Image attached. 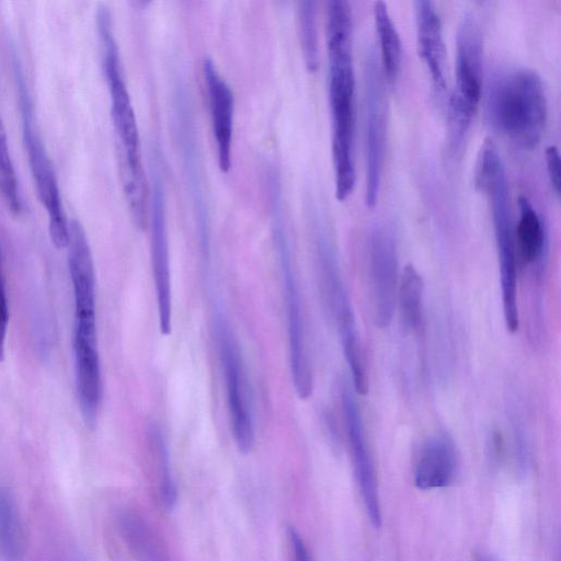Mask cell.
Here are the masks:
<instances>
[{"mask_svg":"<svg viewBox=\"0 0 561 561\" xmlns=\"http://www.w3.org/2000/svg\"><path fill=\"white\" fill-rule=\"evenodd\" d=\"M352 10L345 0L327 3L329 105L332 124V160L335 197L345 201L353 192L356 172L353 156L355 75L352 53Z\"/></svg>","mask_w":561,"mask_h":561,"instance_id":"1","label":"cell"},{"mask_svg":"<svg viewBox=\"0 0 561 561\" xmlns=\"http://www.w3.org/2000/svg\"><path fill=\"white\" fill-rule=\"evenodd\" d=\"M96 27L102 46V64L111 100V119L118 141L119 170L126 202L139 207L147 203L149 185L141 159L136 114L122 72L119 50L107 7L96 11Z\"/></svg>","mask_w":561,"mask_h":561,"instance_id":"2","label":"cell"},{"mask_svg":"<svg viewBox=\"0 0 561 561\" xmlns=\"http://www.w3.org/2000/svg\"><path fill=\"white\" fill-rule=\"evenodd\" d=\"M474 183L489 202L499 261L502 306L506 329L519 325L517 260L505 167L495 141L485 137L476 162Z\"/></svg>","mask_w":561,"mask_h":561,"instance_id":"3","label":"cell"},{"mask_svg":"<svg viewBox=\"0 0 561 561\" xmlns=\"http://www.w3.org/2000/svg\"><path fill=\"white\" fill-rule=\"evenodd\" d=\"M485 111L499 133L522 148L536 147L548 114L541 77L529 68L496 75L488 87Z\"/></svg>","mask_w":561,"mask_h":561,"instance_id":"4","label":"cell"},{"mask_svg":"<svg viewBox=\"0 0 561 561\" xmlns=\"http://www.w3.org/2000/svg\"><path fill=\"white\" fill-rule=\"evenodd\" d=\"M271 197L273 239L280 266L287 316L291 377L298 397L307 400L312 393L313 377L307 348L301 294L282 211L279 187H271Z\"/></svg>","mask_w":561,"mask_h":561,"instance_id":"5","label":"cell"},{"mask_svg":"<svg viewBox=\"0 0 561 561\" xmlns=\"http://www.w3.org/2000/svg\"><path fill=\"white\" fill-rule=\"evenodd\" d=\"M483 37L471 13H466L456 34L455 89L448 102V144L461 150L482 91Z\"/></svg>","mask_w":561,"mask_h":561,"instance_id":"6","label":"cell"},{"mask_svg":"<svg viewBox=\"0 0 561 561\" xmlns=\"http://www.w3.org/2000/svg\"><path fill=\"white\" fill-rule=\"evenodd\" d=\"M320 279L329 311L335 322L345 360L357 394L368 391L363 346L350 295L344 284L334 244L322 226L316 228Z\"/></svg>","mask_w":561,"mask_h":561,"instance_id":"7","label":"cell"},{"mask_svg":"<svg viewBox=\"0 0 561 561\" xmlns=\"http://www.w3.org/2000/svg\"><path fill=\"white\" fill-rule=\"evenodd\" d=\"M12 66L18 90L22 137L38 198L48 216V232L57 249L66 248L69 239L67 220L53 164L38 133L33 102L25 81L20 60L12 51Z\"/></svg>","mask_w":561,"mask_h":561,"instance_id":"8","label":"cell"},{"mask_svg":"<svg viewBox=\"0 0 561 561\" xmlns=\"http://www.w3.org/2000/svg\"><path fill=\"white\" fill-rule=\"evenodd\" d=\"M364 148L365 204L373 208L378 201L386 152L387 104L383 76L373 50L364 68Z\"/></svg>","mask_w":561,"mask_h":561,"instance_id":"9","label":"cell"},{"mask_svg":"<svg viewBox=\"0 0 561 561\" xmlns=\"http://www.w3.org/2000/svg\"><path fill=\"white\" fill-rule=\"evenodd\" d=\"M215 328L233 438L238 449L247 454L254 444V424L241 353L221 313L216 316Z\"/></svg>","mask_w":561,"mask_h":561,"instance_id":"10","label":"cell"},{"mask_svg":"<svg viewBox=\"0 0 561 561\" xmlns=\"http://www.w3.org/2000/svg\"><path fill=\"white\" fill-rule=\"evenodd\" d=\"M150 169L152 181L151 202L149 204L151 268L156 287L160 332L163 335H169L172 328L170 254L163 171L157 156L151 158Z\"/></svg>","mask_w":561,"mask_h":561,"instance_id":"11","label":"cell"},{"mask_svg":"<svg viewBox=\"0 0 561 561\" xmlns=\"http://www.w3.org/2000/svg\"><path fill=\"white\" fill-rule=\"evenodd\" d=\"M368 276L373 319L387 328L392 321L398 289V250L394 237L376 225L368 239Z\"/></svg>","mask_w":561,"mask_h":561,"instance_id":"12","label":"cell"},{"mask_svg":"<svg viewBox=\"0 0 561 561\" xmlns=\"http://www.w3.org/2000/svg\"><path fill=\"white\" fill-rule=\"evenodd\" d=\"M340 401L356 482L367 516L375 528L381 525V510L374 461L369 451L362 411L348 382L340 389Z\"/></svg>","mask_w":561,"mask_h":561,"instance_id":"13","label":"cell"},{"mask_svg":"<svg viewBox=\"0 0 561 561\" xmlns=\"http://www.w3.org/2000/svg\"><path fill=\"white\" fill-rule=\"evenodd\" d=\"M174 99V133L176 135L186 185L195 211L201 248L203 253H207L209 248V217L190 101L183 89H180Z\"/></svg>","mask_w":561,"mask_h":561,"instance_id":"14","label":"cell"},{"mask_svg":"<svg viewBox=\"0 0 561 561\" xmlns=\"http://www.w3.org/2000/svg\"><path fill=\"white\" fill-rule=\"evenodd\" d=\"M203 75L208 94L211 129L217 149L218 165L227 173L231 168L234 99L229 84L217 71L214 60L206 57Z\"/></svg>","mask_w":561,"mask_h":561,"instance_id":"15","label":"cell"},{"mask_svg":"<svg viewBox=\"0 0 561 561\" xmlns=\"http://www.w3.org/2000/svg\"><path fill=\"white\" fill-rule=\"evenodd\" d=\"M417 50L437 93L446 90L445 45L440 16L431 0L414 2Z\"/></svg>","mask_w":561,"mask_h":561,"instance_id":"16","label":"cell"},{"mask_svg":"<svg viewBox=\"0 0 561 561\" xmlns=\"http://www.w3.org/2000/svg\"><path fill=\"white\" fill-rule=\"evenodd\" d=\"M457 472L458 456L453 439L445 434L430 437L415 463V485L420 490L445 488L455 481Z\"/></svg>","mask_w":561,"mask_h":561,"instance_id":"17","label":"cell"},{"mask_svg":"<svg viewBox=\"0 0 561 561\" xmlns=\"http://www.w3.org/2000/svg\"><path fill=\"white\" fill-rule=\"evenodd\" d=\"M519 218L515 232V244L522 260L529 265L538 264L547 249L543 220L528 197H518Z\"/></svg>","mask_w":561,"mask_h":561,"instance_id":"18","label":"cell"},{"mask_svg":"<svg viewBox=\"0 0 561 561\" xmlns=\"http://www.w3.org/2000/svg\"><path fill=\"white\" fill-rule=\"evenodd\" d=\"M119 529L128 548L139 561H171L161 538L139 514L124 513L119 518Z\"/></svg>","mask_w":561,"mask_h":561,"instance_id":"19","label":"cell"},{"mask_svg":"<svg viewBox=\"0 0 561 561\" xmlns=\"http://www.w3.org/2000/svg\"><path fill=\"white\" fill-rule=\"evenodd\" d=\"M374 22L379 39L381 72L389 83L397 80L401 67V39L382 1L374 3Z\"/></svg>","mask_w":561,"mask_h":561,"instance_id":"20","label":"cell"},{"mask_svg":"<svg viewBox=\"0 0 561 561\" xmlns=\"http://www.w3.org/2000/svg\"><path fill=\"white\" fill-rule=\"evenodd\" d=\"M423 279L412 264L403 268L398 287L401 320L408 330L415 331L423 318Z\"/></svg>","mask_w":561,"mask_h":561,"instance_id":"21","label":"cell"},{"mask_svg":"<svg viewBox=\"0 0 561 561\" xmlns=\"http://www.w3.org/2000/svg\"><path fill=\"white\" fill-rule=\"evenodd\" d=\"M0 551L7 561H16L22 551V536L16 504L8 489L0 488Z\"/></svg>","mask_w":561,"mask_h":561,"instance_id":"22","label":"cell"},{"mask_svg":"<svg viewBox=\"0 0 561 561\" xmlns=\"http://www.w3.org/2000/svg\"><path fill=\"white\" fill-rule=\"evenodd\" d=\"M0 198L7 209L18 215L22 210V199L18 178L10 153L7 131L0 115Z\"/></svg>","mask_w":561,"mask_h":561,"instance_id":"23","label":"cell"},{"mask_svg":"<svg viewBox=\"0 0 561 561\" xmlns=\"http://www.w3.org/2000/svg\"><path fill=\"white\" fill-rule=\"evenodd\" d=\"M298 25L306 68L309 72H316L319 68V41L317 5L314 1H302L299 3Z\"/></svg>","mask_w":561,"mask_h":561,"instance_id":"24","label":"cell"},{"mask_svg":"<svg viewBox=\"0 0 561 561\" xmlns=\"http://www.w3.org/2000/svg\"><path fill=\"white\" fill-rule=\"evenodd\" d=\"M151 444L156 453L159 471V499L165 511H171L178 499L176 485L170 470L169 453L161 432L151 431Z\"/></svg>","mask_w":561,"mask_h":561,"instance_id":"25","label":"cell"},{"mask_svg":"<svg viewBox=\"0 0 561 561\" xmlns=\"http://www.w3.org/2000/svg\"><path fill=\"white\" fill-rule=\"evenodd\" d=\"M9 324V306L3 272V257L0 244V363L4 358L5 337Z\"/></svg>","mask_w":561,"mask_h":561,"instance_id":"26","label":"cell"},{"mask_svg":"<svg viewBox=\"0 0 561 561\" xmlns=\"http://www.w3.org/2000/svg\"><path fill=\"white\" fill-rule=\"evenodd\" d=\"M546 164L550 184L554 193L560 195V154L558 147L551 145L546 148Z\"/></svg>","mask_w":561,"mask_h":561,"instance_id":"27","label":"cell"}]
</instances>
